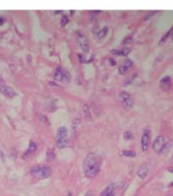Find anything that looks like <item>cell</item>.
I'll return each mask as SVG.
<instances>
[{
  "instance_id": "cell-23",
  "label": "cell",
  "mask_w": 173,
  "mask_h": 196,
  "mask_svg": "<svg viewBox=\"0 0 173 196\" xmlns=\"http://www.w3.org/2000/svg\"><path fill=\"white\" fill-rule=\"evenodd\" d=\"M171 39L173 40V32H172V33H171Z\"/></svg>"
},
{
  "instance_id": "cell-17",
  "label": "cell",
  "mask_w": 173,
  "mask_h": 196,
  "mask_svg": "<svg viewBox=\"0 0 173 196\" xmlns=\"http://www.w3.org/2000/svg\"><path fill=\"white\" fill-rule=\"evenodd\" d=\"M123 155L125 157H136V152L134 150H123Z\"/></svg>"
},
{
  "instance_id": "cell-16",
  "label": "cell",
  "mask_w": 173,
  "mask_h": 196,
  "mask_svg": "<svg viewBox=\"0 0 173 196\" xmlns=\"http://www.w3.org/2000/svg\"><path fill=\"white\" fill-rule=\"evenodd\" d=\"M108 32V27H104L103 29L101 30V31L99 32V33L97 34V38L98 39H102L103 37H105V35L107 34Z\"/></svg>"
},
{
  "instance_id": "cell-14",
  "label": "cell",
  "mask_w": 173,
  "mask_h": 196,
  "mask_svg": "<svg viewBox=\"0 0 173 196\" xmlns=\"http://www.w3.org/2000/svg\"><path fill=\"white\" fill-rule=\"evenodd\" d=\"M37 150V144H36L35 141H33V140H31L29 141V148H27V152L23 155V157H27L29 155H31V153H33Z\"/></svg>"
},
{
  "instance_id": "cell-3",
  "label": "cell",
  "mask_w": 173,
  "mask_h": 196,
  "mask_svg": "<svg viewBox=\"0 0 173 196\" xmlns=\"http://www.w3.org/2000/svg\"><path fill=\"white\" fill-rule=\"evenodd\" d=\"M153 150L157 153H162L166 150V148H170V141L163 135H159L155 138L153 142Z\"/></svg>"
},
{
  "instance_id": "cell-5",
  "label": "cell",
  "mask_w": 173,
  "mask_h": 196,
  "mask_svg": "<svg viewBox=\"0 0 173 196\" xmlns=\"http://www.w3.org/2000/svg\"><path fill=\"white\" fill-rule=\"evenodd\" d=\"M119 102L121 103V105H123V107L125 108V109H132L135 104L133 98H132V96L130 95L129 93H127V91H121V93H119Z\"/></svg>"
},
{
  "instance_id": "cell-8",
  "label": "cell",
  "mask_w": 173,
  "mask_h": 196,
  "mask_svg": "<svg viewBox=\"0 0 173 196\" xmlns=\"http://www.w3.org/2000/svg\"><path fill=\"white\" fill-rule=\"evenodd\" d=\"M77 41H78L79 46H80V48L82 49L83 52H85V53L89 52L90 47H89V41H88V39H87L86 36L83 35V34L80 33V32H77Z\"/></svg>"
},
{
  "instance_id": "cell-20",
  "label": "cell",
  "mask_w": 173,
  "mask_h": 196,
  "mask_svg": "<svg viewBox=\"0 0 173 196\" xmlns=\"http://www.w3.org/2000/svg\"><path fill=\"white\" fill-rule=\"evenodd\" d=\"M85 196H93L92 191H87V192H86V194H85Z\"/></svg>"
},
{
  "instance_id": "cell-12",
  "label": "cell",
  "mask_w": 173,
  "mask_h": 196,
  "mask_svg": "<svg viewBox=\"0 0 173 196\" xmlns=\"http://www.w3.org/2000/svg\"><path fill=\"white\" fill-rule=\"evenodd\" d=\"M170 86H171V78L169 76H165V77H163L160 80V87H161L162 91H169Z\"/></svg>"
},
{
  "instance_id": "cell-22",
  "label": "cell",
  "mask_w": 173,
  "mask_h": 196,
  "mask_svg": "<svg viewBox=\"0 0 173 196\" xmlns=\"http://www.w3.org/2000/svg\"><path fill=\"white\" fill-rule=\"evenodd\" d=\"M168 171H169V172H171V173H173V167L169 168V169H168Z\"/></svg>"
},
{
  "instance_id": "cell-7",
  "label": "cell",
  "mask_w": 173,
  "mask_h": 196,
  "mask_svg": "<svg viewBox=\"0 0 173 196\" xmlns=\"http://www.w3.org/2000/svg\"><path fill=\"white\" fill-rule=\"evenodd\" d=\"M150 140H151V131L149 129H145L141 137V148L143 152H147L150 145Z\"/></svg>"
},
{
  "instance_id": "cell-6",
  "label": "cell",
  "mask_w": 173,
  "mask_h": 196,
  "mask_svg": "<svg viewBox=\"0 0 173 196\" xmlns=\"http://www.w3.org/2000/svg\"><path fill=\"white\" fill-rule=\"evenodd\" d=\"M54 77H55V79H56V80L63 82V84H68V82H69V80H70L69 73H68L66 70L62 69L61 66H59V67H58L56 69Z\"/></svg>"
},
{
  "instance_id": "cell-2",
  "label": "cell",
  "mask_w": 173,
  "mask_h": 196,
  "mask_svg": "<svg viewBox=\"0 0 173 196\" xmlns=\"http://www.w3.org/2000/svg\"><path fill=\"white\" fill-rule=\"evenodd\" d=\"M53 170L49 166H36L31 170V174L35 178L38 180H43V179H47L49 177L52 176Z\"/></svg>"
},
{
  "instance_id": "cell-15",
  "label": "cell",
  "mask_w": 173,
  "mask_h": 196,
  "mask_svg": "<svg viewBox=\"0 0 173 196\" xmlns=\"http://www.w3.org/2000/svg\"><path fill=\"white\" fill-rule=\"evenodd\" d=\"M112 53L114 54H116V55H123V56H126V55H128L130 53V49H123V50H114L112 51Z\"/></svg>"
},
{
  "instance_id": "cell-10",
  "label": "cell",
  "mask_w": 173,
  "mask_h": 196,
  "mask_svg": "<svg viewBox=\"0 0 173 196\" xmlns=\"http://www.w3.org/2000/svg\"><path fill=\"white\" fill-rule=\"evenodd\" d=\"M133 61L131 59H126L119 67V72L121 74H126L127 72H129L131 70V68L133 67Z\"/></svg>"
},
{
  "instance_id": "cell-21",
  "label": "cell",
  "mask_w": 173,
  "mask_h": 196,
  "mask_svg": "<svg viewBox=\"0 0 173 196\" xmlns=\"http://www.w3.org/2000/svg\"><path fill=\"white\" fill-rule=\"evenodd\" d=\"M0 157H3V152L0 150Z\"/></svg>"
},
{
  "instance_id": "cell-9",
  "label": "cell",
  "mask_w": 173,
  "mask_h": 196,
  "mask_svg": "<svg viewBox=\"0 0 173 196\" xmlns=\"http://www.w3.org/2000/svg\"><path fill=\"white\" fill-rule=\"evenodd\" d=\"M0 93H1L4 97L8 98V99H13L16 96V91H14V89H12V87L3 84H0Z\"/></svg>"
},
{
  "instance_id": "cell-4",
  "label": "cell",
  "mask_w": 173,
  "mask_h": 196,
  "mask_svg": "<svg viewBox=\"0 0 173 196\" xmlns=\"http://www.w3.org/2000/svg\"><path fill=\"white\" fill-rule=\"evenodd\" d=\"M69 137H68V130L66 127L62 126L58 129L56 134V145L58 148L63 150L67 146Z\"/></svg>"
},
{
  "instance_id": "cell-11",
  "label": "cell",
  "mask_w": 173,
  "mask_h": 196,
  "mask_svg": "<svg viewBox=\"0 0 173 196\" xmlns=\"http://www.w3.org/2000/svg\"><path fill=\"white\" fill-rule=\"evenodd\" d=\"M148 174H149V167H148L147 164L142 165L138 169V171H137V175H138V177L140 179H142V180H144V179L148 176Z\"/></svg>"
},
{
  "instance_id": "cell-18",
  "label": "cell",
  "mask_w": 173,
  "mask_h": 196,
  "mask_svg": "<svg viewBox=\"0 0 173 196\" xmlns=\"http://www.w3.org/2000/svg\"><path fill=\"white\" fill-rule=\"evenodd\" d=\"M123 137H125L127 140H130V139L133 138V134H132L131 131H126L125 134H123Z\"/></svg>"
},
{
  "instance_id": "cell-13",
  "label": "cell",
  "mask_w": 173,
  "mask_h": 196,
  "mask_svg": "<svg viewBox=\"0 0 173 196\" xmlns=\"http://www.w3.org/2000/svg\"><path fill=\"white\" fill-rule=\"evenodd\" d=\"M115 189H116V184L112 183V184H110L103 191H102L100 196H114Z\"/></svg>"
},
{
  "instance_id": "cell-1",
  "label": "cell",
  "mask_w": 173,
  "mask_h": 196,
  "mask_svg": "<svg viewBox=\"0 0 173 196\" xmlns=\"http://www.w3.org/2000/svg\"><path fill=\"white\" fill-rule=\"evenodd\" d=\"M101 167V157L94 152H90L83 161V171L87 178H94L99 173Z\"/></svg>"
},
{
  "instance_id": "cell-19",
  "label": "cell",
  "mask_w": 173,
  "mask_h": 196,
  "mask_svg": "<svg viewBox=\"0 0 173 196\" xmlns=\"http://www.w3.org/2000/svg\"><path fill=\"white\" fill-rule=\"evenodd\" d=\"M68 22H69V20H68L67 16H63V18H62V20H61V25H62V27H65V25L68 23Z\"/></svg>"
}]
</instances>
